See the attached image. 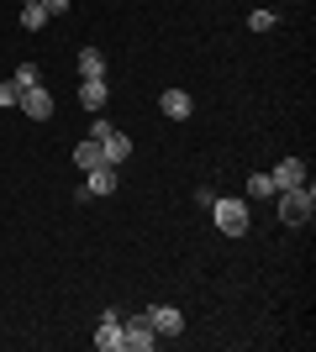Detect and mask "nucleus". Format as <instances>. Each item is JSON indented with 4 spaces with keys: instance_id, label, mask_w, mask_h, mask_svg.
Listing matches in <instances>:
<instances>
[{
    "instance_id": "nucleus-1",
    "label": "nucleus",
    "mask_w": 316,
    "mask_h": 352,
    "mask_svg": "<svg viewBox=\"0 0 316 352\" xmlns=\"http://www.w3.org/2000/svg\"><path fill=\"white\" fill-rule=\"evenodd\" d=\"M274 200H280V216H285V226H311V210H316V195H311V184L280 190Z\"/></svg>"
},
{
    "instance_id": "nucleus-2",
    "label": "nucleus",
    "mask_w": 316,
    "mask_h": 352,
    "mask_svg": "<svg viewBox=\"0 0 316 352\" xmlns=\"http://www.w3.org/2000/svg\"><path fill=\"white\" fill-rule=\"evenodd\" d=\"M90 137H95V142H101V158H105V163H116V168H121V163L132 158V137H127V132H116L111 121H101V116H95Z\"/></svg>"
},
{
    "instance_id": "nucleus-3",
    "label": "nucleus",
    "mask_w": 316,
    "mask_h": 352,
    "mask_svg": "<svg viewBox=\"0 0 316 352\" xmlns=\"http://www.w3.org/2000/svg\"><path fill=\"white\" fill-rule=\"evenodd\" d=\"M211 216L227 236H242L248 232V200H211Z\"/></svg>"
},
{
    "instance_id": "nucleus-4",
    "label": "nucleus",
    "mask_w": 316,
    "mask_h": 352,
    "mask_svg": "<svg viewBox=\"0 0 316 352\" xmlns=\"http://www.w3.org/2000/svg\"><path fill=\"white\" fill-rule=\"evenodd\" d=\"M153 342H158V331H153L148 310H143V316H132V321H121V347H127V352H148Z\"/></svg>"
},
{
    "instance_id": "nucleus-5",
    "label": "nucleus",
    "mask_w": 316,
    "mask_h": 352,
    "mask_svg": "<svg viewBox=\"0 0 316 352\" xmlns=\"http://www.w3.org/2000/svg\"><path fill=\"white\" fill-rule=\"evenodd\" d=\"M16 105H21V111H27L32 121H48V116H53V95H48L43 85H27V89H21V100H16Z\"/></svg>"
},
{
    "instance_id": "nucleus-6",
    "label": "nucleus",
    "mask_w": 316,
    "mask_h": 352,
    "mask_svg": "<svg viewBox=\"0 0 316 352\" xmlns=\"http://www.w3.org/2000/svg\"><path fill=\"white\" fill-rule=\"evenodd\" d=\"M158 111H164L169 121H190V111H196V100H190L185 89H164V95H158Z\"/></svg>"
},
{
    "instance_id": "nucleus-7",
    "label": "nucleus",
    "mask_w": 316,
    "mask_h": 352,
    "mask_svg": "<svg viewBox=\"0 0 316 352\" xmlns=\"http://www.w3.org/2000/svg\"><path fill=\"white\" fill-rule=\"evenodd\" d=\"M148 321H153V331H158V337H180L185 316H180L174 305H153V310H148Z\"/></svg>"
},
{
    "instance_id": "nucleus-8",
    "label": "nucleus",
    "mask_w": 316,
    "mask_h": 352,
    "mask_svg": "<svg viewBox=\"0 0 316 352\" xmlns=\"http://www.w3.org/2000/svg\"><path fill=\"white\" fill-rule=\"evenodd\" d=\"M85 195H116V163H95Z\"/></svg>"
},
{
    "instance_id": "nucleus-9",
    "label": "nucleus",
    "mask_w": 316,
    "mask_h": 352,
    "mask_svg": "<svg viewBox=\"0 0 316 352\" xmlns=\"http://www.w3.org/2000/svg\"><path fill=\"white\" fill-rule=\"evenodd\" d=\"M95 347H101V352H121V316H105V321H101Z\"/></svg>"
},
{
    "instance_id": "nucleus-10",
    "label": "nucleus",
    "mask_w": 316,
    "mask_h": 352,
    "mask_svg": "<svg viewBox=\"0 0 316 352\" xmlns=\"http://www.w3.org/2000/svg\"><path fill=\"white\" fill-rule=\"evenodd\" d=\"M274 184H280V190H295V184H306V163H301V158H285L280 168H274Z\"/></svg>"
},
{
    "instance_id": "nucleus-11",
    "label": "nucleus",
    "mask_w": 316,
    "mask_h": 352,
    "mask_svg": "<svg viewBox=\"0 0 316 352\" xmlns=\"http://www.w3.org/2000/svg\"><path fill=\"white\" fill-rule=\"evenodd\" d=\"M105 95H111V89H105V79H85V85H79V105H85V111H101Z\"/></svg>"
},
{
    "instance_id": "nucleus-12",
    "label": "nucleus",
    "mask_w": 316,
    "mask_h": 352,
    "mask_svg": "<svg viewBox=\"0 0 316 352\" xmlns=\"http://www.w3.org/2000/svg\"><path fill=\"white\" fill-rule=\"evenodd\" d=\"M79 74H85V79H105V58H101V47H79Z\"/></svg>"
},
{
    "instance_id": "nucleus-13",
    "label": "nucleus",
    "mask_w": 316,
    "mask_h": 352,
    "mask_svg": "<svg viewBox=\"0 0 316 352\" xmlns=\"http://www.w3.org/2000/svg\"><path fill=\"white\" fill-rule=\"evenodd\" d=\"M248 195H253V200H274V195H280L274 174H253V179H248Z\"/></svg>"
},
{
    "instance_id": "nucleus-14",
    "label": "nucleus",
    "mask_w": 316,
    "mask_h": 352,
    "mask_svg": "<svg viewBox=\"0 0 316 352\" xmlns=\"http://www.w3.org/2000/svg\"><path fill=\"white\" fill-rule=\"evenodd\" d=\"M74 163H79V168H95V163H105V158H101V142H95V137H90V142H79V147H74Z\"/></svg>"
},
{
    "instance_id": "nucleus-15",
    "label": "nucleus",
    "mask_w": 316,
    "mask_h": 352,
    "mask_svg": "<svg viewBox=\"0 0 316 352\" xmlns=\"http://www.w3.org/2000/svg\"><path fill=\"white\" fill-rule=\"evenodd\" d=\"M48 21V11H43V0H27V6H21V27L27 32H37Z\"/></svg>"
},
{
    "instance_id": "nucleus-16",
    "label": "nucleus",
    "mask_w": 316,
    "mask_h": 352,
    "mask_svg": "<svg viewBox=\"0 0 316 352\" xmlns=\"http://www.w3.org/2000/svg\"><path fill=\"white\" fill-rule=\"evenodd\" d=\"M37 79H43V69H37V63H21V69H16V85H21V89L37 85Z\"/></svg>"
},
{
    "instance_id": "nucleus-17",
    "label": "nucleus",
    "mask_w": 316,
    "mask_h": 352,
    "mask_svg": "<svg viewBox=\"0 0 316 352\" xmlns=\"http://www.w3.org/2000/svg\"><path fill=\"white\" fill-rule=\"evenodd\" d=\"M248 27H253V32H274V11H253V16H248Z\"/></svg>"
},
{
    "instance_id": "nucleus-18",
    "label": "nucleus",
    "mask_w": 316,
    "mask_h": 352,
    "mask_svg": "<svg viewBox=\"0 0 316 352\" xmlns=\"http://www.w3.org/2000/svg\"><path fill=\"white\" fill-rule=\"evenodd\" d=\"M21 100V85H16V79H6V85H0V105H16Z\"/></svg>"
},
{
    "instance_id": "nucleus-19",
    "label": "nucleus",
    "mask_w": 316,
    "mask_h": 352,
    "mask_svg": "<svg viewBox=\"0 0 316 352\" xmlns=\"http://www.w3.org/2000/svg\"><path fill=\"white\" fill-rule=\"evenodd\" d=\"M43 11L48 16H63V11H69V0H43Z\"/></svg>"
}]
</instances>
